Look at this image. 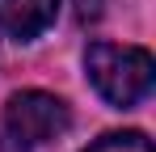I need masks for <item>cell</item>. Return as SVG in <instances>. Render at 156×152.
<instances>
[{
    "label": "cell",
    "mask_w": 156,
    "mask_h": 152,
    "mask_svg": "<svg viewBox=\"0 0 156 152\" xmlns=\"http://www.w3.org/2000/svg\"><path fill=\"white\" fill-rule=\"evenodd\" d=\"M68 127H72V110L63 97L42 89L13 93L0 114V152H38Z\"/></svg>",
    "instance_id": "6da1fadb"
},
{
    "label": "cell",
    "mask_w": 156,
    "mask_h": 152,
    "mask_svg": "<svg viewBox=\"0 0 156 152\" xmlns=\"http://www.w3.org/2000/svg\"><path fill=\"white\" fill-rule=\"evenodd\" d=\"M84 68H89L93 89H97L110 106H118V110H127V106H135V101H144L152 93L156 63H152V55L144 47L93 42L89 55H84Z\"/></svg>",
    "instance_id": "7a4b0ae2"
},
{
    "label": "cell",
    "mask_w": 156,
    "mask_h": 152,
    "mask_svg": "<svg viewBox=\"0 0 156 152\" xmlns=\"http://www.w3.org/2000/svg\"><path fill=\"white\" fill-rule=\"evenodd\" d=\"M59 13V0H0V30L17 42L38 38Z\"/></svg>",
    "instance_id": "3957f363"
},
{
    "label": "cell",
    "mask_w": 156,
    "mask_h": 152,
    "mask_svg": "<svg viewBox=\"0 0 156 152\" xmlns=\"http://www.w3.org/2000/svg\"><path fill=\"white\" fill-rule=\"evenodd\" d=\"M84 152H152V144L144 131H110L97 144H89Z\"/></svg>",
    "instance_id": "277c9868"
}]
</instances>
